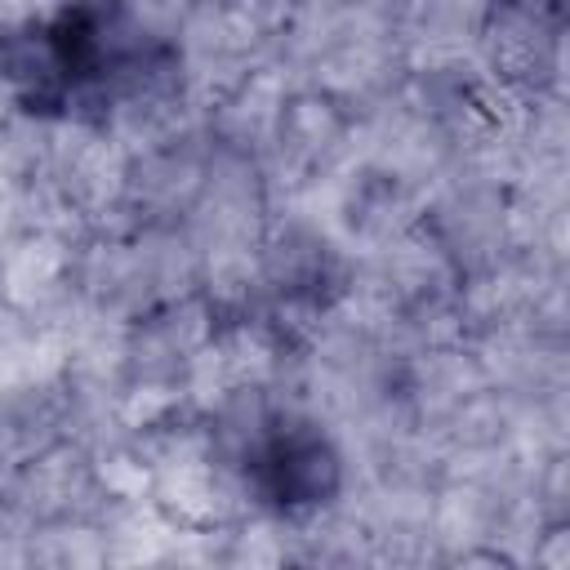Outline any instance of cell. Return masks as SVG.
Wrapping results in <instances>:
<instances>
[{
	"instance_id": "obj_5",
	"label": "cell",
	"mask_w": 570,
	"mask_h": 570,
	"mask_svg": "<svg viewBox=\"0 0 570 570\" xmlns=\"http://www.w3.org/2000/svg\"><path fill=\"white\" fill-rule=\"evenodd\" d=\"M13 209H18V187H13V183L0 174V223H4Z\"/></svg>"
},
{
	"instance_id": "obj_3",
	"label": "cell",
	"mask_w": 570,
	"mask_h": 570,
	"mask_svg": "<svg viewBox=\"0 0 570 570\" xmlns=\"http://www.w3.org/2000/svg\"><path fill=\"white\" fill-rule=\"evenodd\" d=\"M58 441V410L45 392L18 387L0 396V468L40 463Z\"/></svg>"
},
{
	"instance_id": "obj_2",
	"label": "cell",
	"mask_w": 570,
	"mask_h": 570,
	"mask_svg": "<svg viewBox=\"0 0 570 570\" xmlns=\"http://www.w3.org/2000/svg\"><path fill=\"white\" fill-rule=\"evenodd\" d=\"M485 53L494 76L512 85H543L561 53V4L557 0H490Z\"/></svg>"
},
{
	"instance_id": "obj_4",
	"label": "cell",
	"mask_w": 570,
	"mask_h": 570,
	"mask_svg": "<svg viewBox=\"0 0 570 570\" xmlns=\"http://www.w3.org/2000/svg\"><path fill=\"white\" fill-rule=\"evenodd\" d=\"M58 276H62V249L49 236H27L0 258V294L13 307H22L36 294H45L49 285H58Z\"/></svg>"
},
{
	"instance_id": "obj_1",
	"label": "cell",
	"mask_w": 570,
	"mask_h": 570,
	"mask_svg": "<svg viewBox=\"0 0 570 570\" xmlns=\"http://www.w3.org/2000/svg\"><path fill=\"white\" fill-rule=\"evenodd\" d=\"M254 472V490L276 508H316L338 490V454L321 432L276 428L245 459Z\"/></svg>"
}]
</instances>
